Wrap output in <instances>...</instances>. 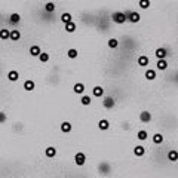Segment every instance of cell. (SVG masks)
I'll return each mask as SVG.
<instances>
[{
  "mask_svg": "<svg viewBox=\"0 0 178 178\" xmlns=\"http://www.w3.org/2000/svg\"><path fill=\"white\" fill-rule=\"evenodd\" d=\"M117 46H119V40H117V39H114V37L109 39V48H111V49H116Z\"/></svg>",
  "mask_w": 178,
  "mask_h": 178,
  "instance_id": "4dcf8cb0",
  "label": "cell"
},
{
  "mask_svg": "<svg viewBox=\"0 0 178 178\" xmlns=\"http://www.w3.org/2000/svg\"><path fill=\"white\" fill-rule=\"evenodd\" d=\"M153 143H154V144H162V143H163V135H162L160 132H156V134L153 135Z\"/></svg>",
  "mask_w": 178,
  "mask_h": 178,
  "instance_id": "484cf974",
  "label": "cell"
},
{
  "mask_svg": "<svg viewBox=\"0 0 178 178\" xmlns=\"http://www.w3.org/2000/svg\"><path fill=\"white\" fill-rule=\"evenodd\" d=\"M9 34H10V30H8V28H2V30H0V40H8Z\"/></svg>",
  "mask_w": 178,
  "mask_h": 178,
  "instance_id": "d4e9b609",
  "label": "cell"
},
{
  "mask_svg": "<svg viewBox=\"0 0 178 178\" xmlns=\"http://www.w3.org/2000/svg\"><path fill=\"white\" fill-rule=\"evenodd\" d=\"M74 163H76L77 166H83V165L86 163V156H85V153L77 152V153H76V156H74Z\"/></svg>",
  "mask_w": 178,
  "mask_h": 178,
  "instance_id": "7a4b0ae2",
  "label": "cell"
},
{
  "mask_svg": "<svg viewBox=\"0 0 178 178\" xmlns=\"http://www.w3.org/2000/svg\"><path fill=\"white\" fill-rule=\"evenodd\" d=\"M150 5H152L150 0H140V2H138V6H140L141 9H148L150 8Z\"/></svg>",
  "mask_w": 178,
  "mask_h": 178,
  "instance_id": "f546056e",
  "label": "cell"
},
{
  "mask_svg": "<svg viewBox=\"0 0 178 178\" xmlns=\"http://www.w3.org/2000/svg\"><path fill=\"white\" fill-rule=\"evenodd\" d=\"M45 156L48 157V159H52V157H55L57 156V148L55 147H46L45 148Z\"/></svg>",
  "mask_w": 178,
  "mask_h": 178,
  "instance_id": "4fadbf2b",
  "label": "cell"
},
{
  "mask_svg": "<svg viewBox=\"0 0 178 178\" xmlns=\"http://www.w3.org/2000/svg\"><path fill=\"white\" fill-rule=\"evenodd\" d=\"M154 55H156V58L157 59H165L168 57V51L165 49V48H157L156 52H154Z\"/></svg>",
  "mask_w": 178,
  "mask_h": 178,
  "instance_id": "52a82bcc",
  "label": "cell"
},
{
  "mask_svg": "<svg viewBox=\"0 0 178 178\" xmlns=\"http://www.w3.org/2000/svg\"><path fill=\"white\" fill-rule=\"evenodd\" d=\"M147 136H148V134H147V131H144V129H141V131L136 132V138H138L140 141H145Z\"/></svg>",
  "mask_w": 178,
  "mask_h": 178,
  "instance_id": "4316f807",
  "label": "cell"
},
{
  "mask_svg": "<svg viewBox=\"0 0 178 178\" xmlns=\"http://www.w3.org/2000/svg\"><path fill=\"white\" fill-rule=\"evenodd\" d=\"M156 67H157V70H160V71H165V70L168 68V62H166V59H157Z\"/></svg>",
  "mask_w": 178,
  "mask_h": 178,
  "instance_id": "ffe728a7",
  "label": "cell"
},
{
  "mask_svg": "<svg viewBox=\"0 0 178 178\" xmlns=\"http://www.w3.org/2000/svg\"><path fill=\"white\" fill-rule=\"evenodd\" d=\"M76 30H77L76 22H73V21H71V22L65 24V31H67V33H74Z\"/></svg>",
  "mask_w": 178,
  "mask_h": 178,
  "instance_id": "cb8c5ba5",
  "label": "cell"
},
{
  "mask_svg": "<svg viewBox=\"0 0 178 178\" xmlns=\"http://www.w3.org/2000/svg\"><path fill=\"white\" fill-rule=\"evenodd\" d=\"M22 88H24V91H27V92H31V91H34L36 89V83H34L33 80H26L24 82V85H22Z\"/></svg>",
  "mask_w": 178,
  "mask_h": 178,
  "instance_id": "8fae6325",
  "label": "cell"
},
{
  "mask_svg": "<svg viewBox=\"0 0 178 178\" xmlns=\"http://www.w3.org/2000/svg\"><path fill=\"white\" fill-rule=\"evenodd\" d=\"M98 128H100L101 131H107V129L110 128V122H109L107 119H101V120L98 122Z\"/></svg>",
  "mask_w": 178,
  "mask_h": 178,
  "instance_id": "d6986e66",
  "label": "cell"
},
{
  "mask_svg": "<svg viewBox=\"0 0 178 178\" xmlns=\"http://www.w3.org/2000/svg\"><path fill=\"white\" fill-rule=\"evenodd\" d=\"M71 129H73V125L70 123V122H62L61 123V132H64V134H70L71 132Z\"/></svg>",
  "mask_w": 178,
  "mask_h": 178,
  "instance_id": "9a60e30c",
  "label": "cell"
},
{
  "mask_svg": "<svg viewBox=\"0 0 178 178\" xmlns=\"http://www.w3.org/2000/svg\"><path fill=\"white\" fill-rule=\"evenodd\" d=\"M136 62H138V65H140V67H147V65H148V62H150V59H148L147 55H140L138 59H136Z\"/></svg>",
  "mask_w": 178,
  "mask_h": 178,
  "instance_id": "ba28073f",
  "label": "cell"
},
{
  "mask_svg": "<svg viewBox=\"0 0 178 178\" xmlns=\"http://www.w3.org/2000/svg\"><path fill=\"white\" fill-rule=\"evenodd\" d=\"M6 113H3V111H0V123H5L6 122Z\"/></svg>",
  "mask_w": 178,
  "mask_h": 178,
  "instance_id": "836d02e7",
  "label": "cell"
},
{
  "mask_svg": "<svg viewBox=\"0 0 178 178\" xmlns=\"http://www.w3.org/2000/svg\"><path fill=\"white\" fill-rule=\"evenodd\" d=\"M73 92L74 93H77V95H83L85 93V85L83 83H76V85L73 86Z\"/></svg>",
  "mask_w": 178,
  "mask_h": 178,
  "instance_id": "5bb4252c",
  "label": "cell"
},
{
  "mask_svg": "<svg viewBox=\"0 0 178 178\" xmlns=\"http://www.w3.org/2000/svg\"><path fill=\"white\" fill-rule=\"evenodd\" d=\"M128 15H129V12H113L111 14V19H113V22H116V24H125L128 21Z\"/></svg>",
  "mask_w": 178,
  "mask_h": 178,
  "instance_id": "6da1fadb",
  "label": "cell"
},
{
  "mask_svg": "<svg viewBox=\"0 0 178 178\" xmlns=\"http://www.w3.org/2000/svg\"><path fill=\"white\" fill-rule=\"evenodd\" d=\"M138 119H140V122H141V123H148V122H152V113H150V111H147V110L141 111Z\"/></svg>",
  "mask_w": 178,
  "mask_h": 178,
  "instance_id": "5b68a950",
  "label": "cell"
},
{
  "mask_svg": "<svg viewBox=\"0 0 178 178\" xmlns=\"http://www.w3.org/2000/svg\"><path fill=\"white\" fill-rule=\"evenodd\" d=\"M98 171H100V174H101V175H107V174L111 171L110 163H107V162H101V163L98 165Z\"/></svg>",
  "mask_w": 178,
  "mask_h": 178,
  "instance_id": "3957f363",
  "label": "cell"
},
{
  "mask_svg": "<svg viewBox=\"0 0 178 178\" xmlns=\"http://www.w3.org/2000/svg\"><path fill=\"white\" fill-rule=\"evenodd\" d=\"M80 102H82V105H91V102H92V98H91L89 95H82V98H80Z\"/></svg>",
  "mask_w": 178,
  "mask_h": 178,
  "instance_id": "83f0119b",
  "label": "cell"
},
{
  "mask_svg": "<svg viewBox=\"0 0 178 178\" xmlns=\"http://www.w3.org/2000/svg\"><path fill=\"white\" fill-rule=\"evenodd\" d=\"M134 154H135L136 157H143L145 154V147H143V145H135V147H134Z\"/></svg>",
  "mask_w": 178,
  "mask_h": 178,
  "instance_id": "2e32d148",
  "label": "cell"
},
{
  "mask_svg": "<svg viewBox=\"0 0 178 178\" xmlns=\"http://www.w3.org/2000/svg\"><path fill=\"white\" fill-rule=\"evenodd\" d=\"M73 21V17H71V14H68V12H64L62 15H61V22H64V24H68V22H71Z\"/></svg>",
  "mask_w": 178,
  "mask_h": 178,
  "instance_id": "603a6c76",
  "label": "cell"
},
{
  "mask_svg": "<svg viewBox=\"0 0 178 178\" xmlns=\"http://www.w3.org/2000/svg\"><path fill=\"white\" fill-rule=\"evenodd\" d=\"M168 160L169 162H177L178 160V152L175 148H172L168 152Z\"/></svg>",
  "mask_w": 178,
  "mask_h": 178,
  "instance_id": "ac0fdd59",
  "label": "cell"
},
{
  "mask_svg": "<svg viewBox=\"0 0 178 178\" xmlns=\"http://www.w3.org/2000/svg\"><path fill=\"white\" fill-rule=\"evenodd\" d=\"M40 53H42V49H40V46H39V45H33V46H30V55H31V57L37 58Z\"/></svg>",
  "mask_w": 178,
  "mask_h": 178,
  "instance_id": "30bf717a",
  "label": "cell"
},
{
  "mask_svg": "<svg viewBox=\"0 0 178 178\" xmlns=\"http://www.w3.org/2000/svg\"><path fill=\"white\" fill-rule=\"evenodd\" d=\"M9 39H10L12 42H18V40L21 39V33H19V30H10Z\"/></svg>",
  "mask_w": 178,
  "mask_h": 178,
  "instance_id": "e0dca14e",
  "label": "cell"
},
{
  "mask_svg": "<svg viewBox=\"0 0 178 178\" xmlns=\"http://www.w3.org/2000/svg\"><path fill=\"white\" fill-rule=\"evenodd\" d=\"M92 95H93V97H97V98H101L102 95H104V88L100 86V85L93 86V88H92Z\"/></svg>",
  "mask_w": 178,
  "mask_h": 178,
  "instance_id": "7c38bea8",
  "label": "cell"
},
{
  "mask_svg": "<svg viewBox=\"0 0 178 178\" xmlns=\"http://www.w3.org/2000/svg\"><path fill=\"white\" fill-rule=\"evenodd\" d=\"M37 58H39V61H40V62H48L51 57H49V53H46V52H42V53H40Z\"/></svg>",
  "mask_w": 178,
  "mask_h": 178,
  "instance_id": "1f68e13d",
  "label": "cell"
},
{
  "mask_svg": "<svg viewBox=\"0 0 178 178\" xmlns=\"http://www.w3.org/2000/svg\"><path fill=\"white\" fill-rule=\"evenodd\" d=\"M140 19H141V15L138 12H129V15H128V21L129 22L136 24V22H140Z\"/></svg>",
  "mask_w": 178,
  "mask_h": 178,
  "instance_id": "8992f818",
  "label": "cell"
},
{
  "mask_svg": "<svg viewBox=\"0 0 178 178\" xmlns=\"http://www.w3.org/2000/svg\"><path fill=\"white\" fill-rule=\"evenodd\" d=\"M19 21H21V15H19V14H17V12H15V14H10V17H9V22H10V24H18Z\"/></svg>",
  "mask_w": 178,
  "mask_h": 178,
  "instance_id": "7402d4cb",
  "label": "cell"
},
{
  "mask_svg": "<svg viewBox=\"0 0 178 178\" xmlns=\"http://www.w3.org/2000/svg\"><path fill=\"white\" fill-rule=\"evenodd\" d=\"M67 57L70 59H74L77 58V49H74V48H71V49H68L67 51Z\"/></svg>",
  "mask_w": 178,
  "mask_h": 178,
  "instance_id": "d6a6232c",
  "label": "cell"
},
{
  "mask_svg": "<svg viewBox=\"0 0 178 178\" xmlns=\"http://www.w3.org/2000/svg\"><path fill=\"white\" fill-rule=\"evenodd\" d=\"M6 77H8L9 82H18L19 80V73H18L17 70H10Z\"/></svg>",
  "mask_w": 178,
  "mask_h": 178,
  "instance_id": "9c48e42d",
  "label": "cell"
},
{
  "mask_svg": "<svg viewBox=\"0 0 178 178\" xmlns=\"http://www.w3.org/2000/svg\"><path fill=\"white\" fill-rule=\"evenodd\" d=\"M114 104H116V101H114V98H113V97H104V100H102V105H104V109L110 110V109L114 107Z\"/></svg>",
  "mask_w": 178,
  "mask_h": 178,
  "instance_id": "277c9868",
  "label": "cell"
},
{
  "mask_svg": "<svg viewBox=\"0 0 178 178\" xmlns=\"http://www.w3.org/2000/svg\"><path fill=\"white\" fill-rule=\"evenodd\" d=\"M58 2H59V0H58Z\"/></svg>",
  "mask_w": 178,
  "mask_h": 178,
  "instance_id": "e575fe53",
  "label": "cell"
},
{
  "mask_svg": "<svg viewBox=\"0 0 178 178\" xmlns=\"http://www.w3.org/2000/svg\"><path fill=\"white\" fill-rule=\"evenodd\" d=\"M144 77L147 79V80H150V82H152V80H154V79H156V71H154V70H152V68H148V70L144 73Z\"/></svg>",
  "mask_w": 178,
  "mask_h": 178,
  "instance_id": "44dd1931",
  "label": "cell"
},
{
  "mask_svg": "<svg viewBox=\"0 0 178 178\" xmlns=\"http://www.w3.org/2000/svg\"><path fill=\"white\" fill-rule=\"evenodd\" d=\"M55 8H57V6H55V3H53V2H48V3L45 5V10H46L48 14L53 12V10H55Z\"/></svg>",
  "mask_w": 178,
  "mask_h": 178,
  "instance_id": "f1b7e54d",
  "label": "cell"
}]
</instances>
